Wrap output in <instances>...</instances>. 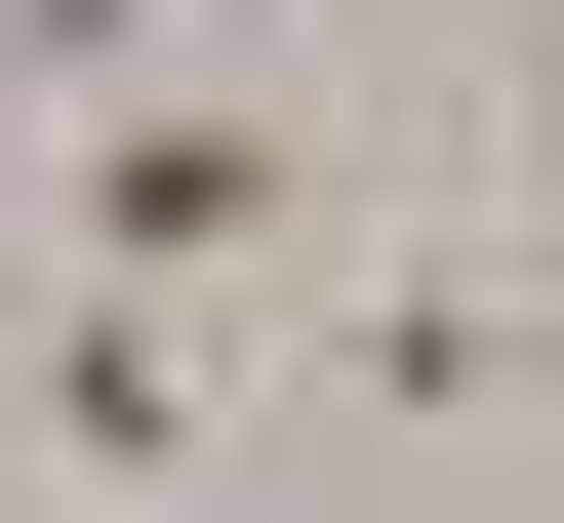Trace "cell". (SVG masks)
I'll return each mask as SVG.
<instances>
[{"mask_svg":"<svg viewBox=\"0 0 564 523\" xmlns=\"http://www.w3.org/2000/svg\"><path fill=\"white\" fill-rule=\"evenodd\" d=\"M282 242H323V121H282V81H121L82 162H41V282H162V323L282 282Z\"/></svg>","mask_w":564,"mask_h":523,"instance_id":"1","label":"cell"},{"mask_svg":"<svg viewBox=\"0 0 564 523\" xmlns=\"http://www.w3.org/2000/svg\"><path fill=\"white\" fill-rule=\"evenodd\" d=\"M0 443H41V483H202V362H162V282H41Z\"/></svg>","mask_w":564,"mask_h":523,"instance_id":"2","label":"cell"}]
</instances>
